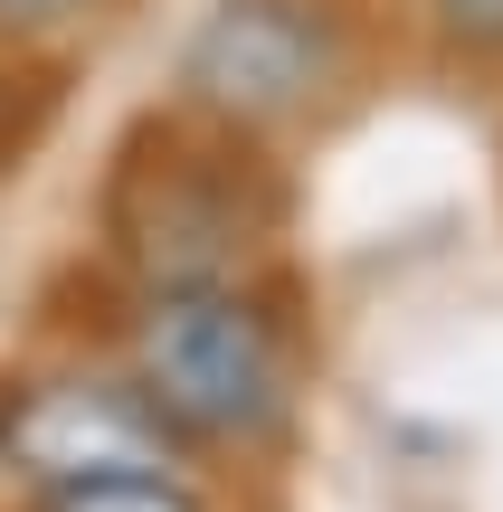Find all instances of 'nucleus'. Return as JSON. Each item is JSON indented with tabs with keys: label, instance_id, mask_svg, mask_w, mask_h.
I'll return each instance as SVG.
<instances>
[{
	"label": "nucleus",
	"instance_id": "obj_7",
	"mask_svg": "<svg viewBox=\"0 0 503 512\" xmlns=\"http://www.w3.org/2000/svg\"><path fill=\"white\" fill-rule=\"evenodd\" d=\"M114 0H0V29L10 38H38V29H67V19H95Z\"/></svg>",
	"mask_w": 503,
	"mask_h": 512
},
{
	"label": "nucleus",
	"instance_id": "obj_1",
	"mask_svg": "<svg viewBox=\"0 0 503 512\" xmlns=\"http://www.w3.org/2000/svg\"><path fill=\"white\" fill-rule=\"evenodd\" d=\"M276 228H285V190L257 162V133L209 124L190 105L143 124L105 171V247L143 294L247 285Z\"/></svg>",
	"mask_w": 503,
	"mask_h": 512
},
{
	"label": "nucleus",
	"instance_id": "obj_6",
	"mask_svg": "<svg viewBox=\"0 0 503 512\" xmlns=\"http://www.w3.org/2000/svg\"><path fill=\"white\" fill-rule=\"evenodd\" d=\"M447 57H503V0H428Z\"/></svg>",
	"mask_w": 503,
	"mask_h": 512
},
{
	"label": "nucleus",
	"instance_id": "obj_3",
	"mask_svg": "<svg viewBox=\"0 0 503 512\" xmlns=\"http://www.w3.org/2000/svg\"><path fill=\"white\" fill-rule=\"evenodd\" d=\"M352 67V29L333 0H219L181 38V105L238 133H276L314 114Z\"/></svg>",
	"mask_w": 503,
	"mask_h": 512
},
{
	"label": "nucleus",
	"instance_id": "obj_5",
	"mask_svg": "<svg viewBox=\"0 0 503 512\" xmlns=\"http://www.w3.org/2000/svg\"><path fill=\"white\" fill-rule=\"evenodd\" d=\"M38 512H209L181 484V465H143V475H86V484H48Z\"/></svg>",
	"mask_w": 503,
	"mask_h": 512
},
{
	"label": "nucleus",
	"instance_id": "obj_4",
	"mask_svg": "<svg viewBox=\"0 0 503 512\" xmlns=\"http://www.w3.org/2000/svg\"><path fill=\"white\" fill-rule=\"evenodd\" d=\"M190 446L152 418V399L114 370H48V380H0V475L19 484H86V475H143L181 465Z\"/></svg>",
	"mask_w": 503,
	"mask_h": 512
},
{
	"label": "nucleus",
	"instance_id": "obj_2",
	"mask_svg": "<svg viewBox=\"0 0 503 512\" xmlns=\"http://www.w3.org/2000/svg\"><path fill=\"white\" fill-rule=\"evenodd\" d=\"M124 380L181 446H266L295 408V351L247 285H181L133 304Z\"/></svg>",
	"mask_w": 503,
	"mask_h": 512
}]
</instances>
